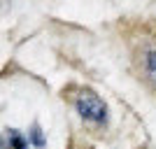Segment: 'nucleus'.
Masks as SVG:
<instances>
[{"instance_id": "1", "label": "nucleus", "mask_w": 156, "mask_h": 149, "mask_svg": "<svg viewBox=\"0 0 156 149\" xmlns=\"http://www.w3.org/2000/svg\"><path fill=\"white\" fill-rule=\"evenodd\" d=\"M72 103L77 107V114L84 121L93 123V126H105L107 123V105L96 91L91 89H79L77 96L72 98Z\"/></svg>"}, {"instance_id": "2", "label": "nucleus", "mask_w": 156, "mask_h": 149, "mask_svg": "<svg viewBox=\"0 0 156 149\" xmlns=\"http://www.w3.org/2000/svg\"><path fill=\"white\" fill-rule=\"evenodd\" d=\"M135 63L140 77L156 89V37H144L135 49Z\"/></svg>"}, {"instance_id": "3", "label": "nucleus", "mask_w": 156, "mask_h": 149, "mask_svg": "<svg viewBox=\"0 0 156 149\" xmlns=\"http://www.w3.org/2000/svg\"><path fill=\"white\" fill-rule=\"evenodd\" d=\"M7 149H28V140L19 130H7Z\"/></svg>"}, {"instance_id": "4", "label": "nucleus", "mask_w": 156, "mask_h": 149, "mask_svg": "<svg viewBox=\"0 0 156 149\" xmlns=\"http://www.w3.org/2000/svg\"><path fill=\"white\" fill-rule=\"evenodd\" d=\"M28 140H33V144H35V147H44V137H42V130H40L37 123L30 128V133H28Z\"/></svg>"}, {"instance_id": "5", "label": "nucleus", "mask_w": 156, "mask_h": 149, "mask_svg": "<svg viewBox=\"0 0 156 149\" xmlns=\"http://www.w3.org/2000/svg\"><path fill=\"white\" fill-rule=\"evenodd\" d=\"M0 149H2V144H0Z\"/></svg>"}]
</instances>
